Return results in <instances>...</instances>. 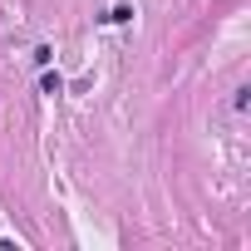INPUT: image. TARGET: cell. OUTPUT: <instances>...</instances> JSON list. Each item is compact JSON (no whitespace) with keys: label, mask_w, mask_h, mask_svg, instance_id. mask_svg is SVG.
Returning <instances> with one entry per match:
<instances>
[{"label":"cell","mask_w":251,"mask_h":251,"mask_svg":"<svg viewBox=\"0 0 251 251\" xmlns=\"http://www.w3.org/2000/svg\"><path fill=\"white\" fill-rule=\"evenodd\" d=\"M40 89H45V94H59V89H64V79H59V74H45V79H40Z\"/></svg>","instance_id":"cell-1"}]
</instances>
